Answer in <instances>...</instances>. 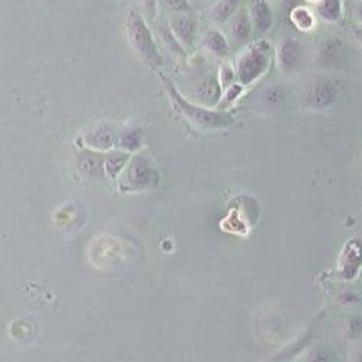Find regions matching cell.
Returning a JSON list of instances; mask_svg holds the SVG:
<instances>
[{"mask_svg": "<svg viewBox=\"0 0 362 362\" xmlns=\"http://www.w3.org/2000/svg\"><path fill=\"white\" fill-rule=\"evenodd\" d=\"M164 82V88L169 92V97L172 100V105L178 112L187 118L190 123L197 125L203 130H219V128H228L234 124V118L228 112H222V110H213L203 108L199 105H192L188 100H185L178 90L173 87V83L161 77Z\"/></svg>", "mask_w": 362, "mask_h": 362, "instance_id": "6da1fadb", "label": "cell"}, {"mask_svg": "<svg viewBox=\"0 0 362 362\" xmlns=\"http://www.w3.org/2000/svg\"><path fill=\"white\" fill-rule=\"evenodd\" d=\"M125 33L128 43L132 45L134 52L151 68H160L163 57L154 42L150 27L145 23L143 17L134 9L128 12L125 20Z\"/></svg>", "mask_w": 362, "mask_h": 362, "instance_id": "7a4b0ae2", "label": "cell"}, {"mask_svg": "<svg viewBox=\"0 0 362 362\" xmlns=\"http://www.w3.org/2000/svg\"><path fill=\"white\" fill-rule=\"evenodd\" d=\"M270 57L272 48L265 41L246 46L236 61L234 73L240 86H248V83H252L258 78H261L270 66Z\"/></svg>", "mask_w": 362, "mask_h": 362, "instance_id": "3957f363", "label": "cell"}, {"mask_svg": "<svg viewBox=\"0 0 362 362\" xmlns=\"http://www.w3.org/2000/svg\"><path fill=\"white\" fill-rule=\"evenodd\" d=\"M157 183V173L143 157H136L123 178V188L127 191H139L154 187Z\"/></svg>", "mask_w": 362, "mask_h": 362, "instance_id": "277c9868", "label": "cell"}, {"mask_svg": "<svg viewBox=\"0 0 362 362\" xmlns=\"http://www.w3.org/2000/svg\"><path fill=\"white\" fill-rule=\"evenodd\" d=\"M303 60L301 43L294 38H286L277 50V64L283 73H291L300 68Z\"/></svg>", "mask_w": 362, "mask_h": 362, "instance_id": "5b68a950", "label": "cell"}, {"mask_svg": "<svg viewBox=\"0 0 362 362\" xmlns=\"http://www.w3.org/2000/svg\"><path fill=\"white\" fill-rule=\"evenodd\" d=\"M169 27L183 48L192 46L194 39H196L197 23H196V18L191 15V12L172 15Z\"/></svg>", "mask_w": 362, "mask_h": 362, "instance_id": "8992f818", "label": "cell"}, {"mask_svg": "<svg viewBox=\"0 0 362 362\" xmlns=\"http://www.w3.org/2000/svg\"><path fill=\"white\" fill-rule=\"evenodd\" d=\"M337 100V91L328 81H319L308 92V103L312 108L323 109L331 106Z\"/></svg>", "mask_w": 362, "mask_h": 362, "instance_id": "52a82bcc", "label": "cell"}, {"mask_svg": "<svg viewBox=\"0 0 362 362\" xmlns=\"http://www.w3.org/2000/svg\"><path fill=\"white\" fill-rule=\"evenodd\" d=\"M222 96V87L217 78L208 77L203 79L197 88L194 90V97H196L197 103L203 106H217L221 101Z\"/></svg>", "mask_w": 362, "mask_h": 362, "instance_id": "ba28073f", "label": "cell"}, {"mask_svg": "<svg viewBox=\"0 0 362 362\" xmlns=\"http://www.w3.org/2000/svg\"><path fill=\"white\" fill-rule=\"evenodd\" d=\"M250 24L254 26L255 32L258 33H267L273 26V12L272 8L265 0H252L250 3Z\"/></svg>", "mask_w": 362, "mask_h": 362, "instance_id": "9c48e42d", "label": "cell"}, {"mask_svg": "<svg viewBox=\"0 0 362 362\" xmlns=\"http://www.w3.org/2000/svg\"><path fill=\"white\" fill-rule=\"evenodd\" d=\"M203 46L204 50L212 55L219 59H225L230 54V46L225 39V36L218 30H208L203 36Z\"/></svg>", "mask_w": 362, "mask_h": 362, "instance_id": "30bf717a", "label": "cell"}, {"mask_svg": "<svg viewBox=\"0 0 362 362\" xmlns=\"http://www.w3.org/2000/svg\"><path fill=\"white\" fill-rule=\"evenodd\" d=\"M87 139H88V143L91 146L97 148V150H108V148L114 145L115 133H114L112 127L103 124L92 130Z\"/></svg>", "mask_w": 362, "mask_h": 362, "instance_id": "8fae6325", "label": "cell"}, {"mask_svg": "<svg viewBox=\"0 0 362 362\" xmlns=\"http://www.w3.org/2000/svg\"><path fill=\"white\" fill-rule=\"evenodd\" d=\"M250 32H252V24H250L249 15L246 11H240L231 23V34L237 42H246Z\"/></svg>", "mask_w": 362, "mask_h": 362, "instance_id": "7c38bea8", "label": "cell"}, {"mask_svg": "<svg viewBox=\"0 0 362 362\" xmlns=\"http://www.w3.org/2000/svg\"><path fill=\"white\" fill-rule=\"evenodd\" d=\"M240 0H219L217 6L212 9V18L217 23H224L230 20L237 12Z\"/></svg>", "mask_w": 362, "mask_h": 362, "instance_id": "4fadbf2b", "label": "cell"}, {"mask_svg": "<svg viewBox=\"0 0 362 362\" xmlns=\"http://www.w3.org/2000/svg\"><path fill=\"white\" fill-rule=\"evenodd\" d=\"M318 14L328 23L339 21L341 18V0H321Z\"/></svg>", "mask_w": 362, "mask_h": 362, "instance_id": "5bb4252c", "label": "cell"}, {"mask_svg": "<svg viewBox=\"0 0 362 362\" xmlns=\"http://www.w3.org/2000/svg\"><path fill=\"white\" fill-rule=\"evenodd\" d=\"M142 130L139 127H127L119 136V145L127 151H134L141 146Z\"/></svg>", "mask_w": 362, "mask_h": 362, "instance_id": "9a60e30c", "label": "cell"}, {"mask_svg": "<svg viewBox=\"0 0 362 362\" xmlns=\"http://www.w3.org/2000/svg\"><path fill=\"white\" fill-rule=\"evenodd\" d=\"M159 34L161 36V41L164 42V45L167 46V50L170 52H173L174 55H178V57H185L187 55V51H185L183 46L181 45V42L176 39V36L173 34V32L170 30L169 26H160L159 27Z\"/></svg>", "mask_w": 362, "mask_h": 362, "instance_id": "2e32d148", "label": "cell"}, {"mask_svg": "<svg viewBox=\"0 0 362 362\" xmlns=\"http://www.w3.org/2000/svg\"><path fill=\"white\" fill-rule=\"evenodd\" d=\"M291 20L300 30H304V32L310 30L314 26V18L312 12L309 11V9H305L303 6L294 9V11L291 12Z\"/></svg>", "mask_w": 362, "mask_h": 362, "instance_id": "e0dca14e", "label": "cell"}, {"mask_svg": "<svg viewBox=\"0 0 362 362\" xmlns=\"http://www.w3.org/2000/svg\"><path fill=\"white\" fill-rule=\"evenodd\" d=\"M128 160V155L123 154V152H114L108 157L106 160V170L110 176H117V173H119L123 170V167L125 165Z\"/></svg>", "mask_w": 362, "mask_h": 362, "instance_id": "ac0fdd59", "label": "cell"}, {"mask_svg": "<svg viewBox=\"0 0 362 362\" xmlns=\"http://www.w3.org/2000/svg\"><path fill=\"white\" fill-rule=\"evenodd\" d=\"M163 5L173 14H188L191 12V5L188 0H161Z\"/></svg>", "mask_w": 362, "mask_h": 362, "instance_id": "d6986e66", "label": "cell"}, {"mask_svg": "<svg viewBox=\"0 0 362 362\" xmlns=\"http://www.w3.org/2000/svg\"><path fill=\"white\" fill-rule=\"evenodd\" d=\"M234 78H236V73H234L233 69L228 66V64H225V66L221 68V77H219L221 87L228 88L230 86H233Z\"/></svg>", "mask_w": 362, "mask_h": 362, "instance_id": "ffe728a7", "label": "cell"}, {"mask_svg": "<svg viewBox=\"0 0 362 362\" xmlns=\"http://www.w3.org/2000/svg\"><path fill=\"white\" fill-rule=\"evenodd\" d=\"M241 91H243V87H241L240 83H233V86H230L227 88V94H225L227 103H231V101L236 100L240 96Z\"/></svg>", "mask_w": 362, "mask_h": 362, "instance_id": "44dd1931", "label": "cell"}, {"mask_svg": "<svg viewBox=\"0 0 362 362\" xmlns=\"http://www.w3.org/2000/svg\"><path fill=\"white\" fill-rule=\"evenodd\" d=\"M142 6L143 12L152 20L157 12V0H142Z\"/></svg>", "mask_w": 362, "mask_h": 362, "instance_id": "7402d4cb", "label": "cell"}, {"mask_svg": "<svg viewBox=\"0 0 362 362\" xmlns=\"http://www.w3.org/2000/svg\"><path fill=\"white\" fill-rule=\"evenodd\" d=\"M310 2H321V0H310Z\"/></svg>", "mask_w": 362, "mask_h": 362, "instance_id": "603a6c76", "label": "cell"}]
</instances>
